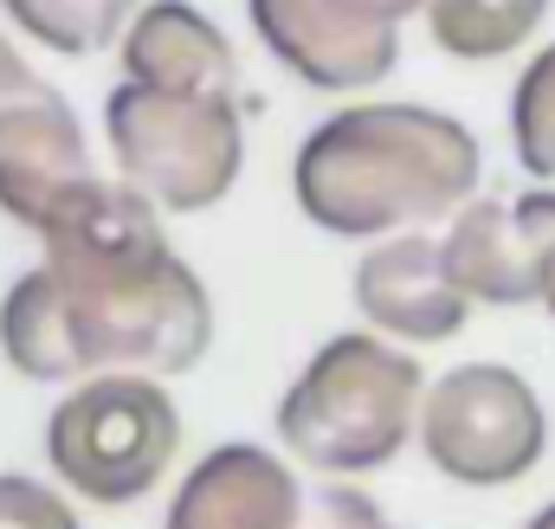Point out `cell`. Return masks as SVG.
<instances>
[{"instance_id": "6da1fadb", "label": "cell", "mask_w": 555, "mask_h": 529, "mask_svg": "<svg viewBox=\"0 0 555 529\" xmlns=\"http://www.w3.org/2000/svg\"><path fill=\"white\" fill-rule=\"evenodd\" d=\"M46 259L0 297V356L26 382L188 375L214 343V304L175 259L155 201L91 175L39 233Z\"/></svg>"}, {"instance_id": "ffe728a7", "label": "cell", "mask_w": 555, "mask_h": 529, "mask_svg": "<svg viewBox=\"0 0 555 529\" xmlns=\"http://www.w3.org/2000/svg\"><path fill=\"white\" fill-rule=\"evenodd\" d=\"M524 529H555V504H550V511H537V517H530Z\"/></svg>"}, {"instance_id": "52a82bcc", "label": "cell", "mask_w": 555, "mask_h": 529, "mask_svg": "<svg viewBox=\"0 0 555 529\" xmlns=\"http://www.w3.org/2000/svg\"><path fill=\"white\" fill-rule=\"evenodd\" d=\"M426 0H253V26L310 91H362L395 72L401 20Z\"/></svg>"}, {"instance_id": "8fae6325", "label": "cell", "mask_w": 555, "mask_h": 529, "mask_svg": "<svg viewBox=\"0 0 555 529\" xmlns=\"http://www.w3.org/2000/svg\"><path fill=\"white\" fill-rule=\"evenodd\" d=\"M304 478L266 446H214L175 491L162 529H297Z\"/></svg>"}, {"instance_id": "e0dca14e", "label": "cell", "mask_w": 555, "mask_h": 529, "mask_svg": "<svg viewBox=\"0 0 555 529\" xmlns=\"http://www.w3.org/2000/svg\"><path fill=\"white\" fill-rule=\"evenodd\" d=\"M297 529H395V524H382V511L349 485H310Z\"/></svg>"}, {"instance_id": "30bf717a", "label": "cell", "mask_w": 555, "mask_h": 529, "mask_svg": "<svg viewBox=\"0 0 555 529\" xmlns=\"http://www.w3.org/2000/svg\"><path fill=\"white\" fill-rule=\"evenodd\" d=\"M356 310L401 343H452L472 317V297L459 291L446 240L395 233L356 264Z\"/></svg>"}, {"instance_id": "9a60e30c", "label": "cell", "mask_w": 555, "mask_h": 529, "mask_svg": "<svg viewBox=\"0 0 555 529\" xmlns=\"http://www.w3.org/2000/svg\"><path fill=\"white\" fill-rule=\"evenodd\" d=\"M511 142L530 175H555V46L537 52V65L511 91Z\"/></svg>"}, {"instance_id": "4fadbf2b", "label": "cell", "mask_w": 555, "mask_h": 529, "mask_svg": "<svg viewBox=\"0 0 555 529\" xmlns=\"http://www.w3.org/2000/svg\"><path fill=\"white\" fill-rule=\"evenodd\" d=\"M550 0H426V33L446 59L485 65V59H511L537 26H543Z\"/></svg>"}, {"instance_id": "7c38bea8", "label": "cell", "mask_w": 555, "mask_h": 529, "mask_svg": "<svg viewBox=\"0 0 555 529\" xmlns=\"http://www.w3.org/2000/svg\"><path fill=\"white\" fill-rule=\"evenodd\" d=\"M124 72L137 85H162V91H227L233 98V46L227 33L188 7V0H155L142 7L130 39H124Z\"/></svg>"}, {"instance_id": "ba28073f", "label": "cell", "mask_w": 555, "mask_h": 529, "mask_svg": "<svg viewBox=\"0 0 555 529\" xmlns=\"http://www.w3.org/2000/svg\"><path fill=\"white\" fill-rule=\"evenodd\" d=\"M555 253V188L485 194L452 214L446 264L472 304H537Z\"/></svg>"}, {"instance_id": "d6986e66", "label": "cell", "mask_w": 555, "mask_h": 529, "mask_svg": "<svg viewBox=\"0 0 555 529\" xmlns=\"http://www.w3.org/2000/svg\"><path fill=\"white\" fill-rule=\"evenodd\" d=\"M543 304H550V317H555V253H550V271H543Z\"/></svg>"}, {"instance_id": "277c9868", "label": "cell", "mask_w": 555, "mask_h": 529, "mask_svg": "<svg viewBox=\"0 0 555 529\" xmlns=\"http://www.w3.org/2000/svg\"><path fill=\"white\" fill-rule=\"evenodd\" d=\"M104 136L117 175L168 214H207L227 201L246 162L240 104L227 91H162L124 78L104 98Z\"/></svg>"}, {"instance_id": "5b68a950", "label": "cell", "mask_w": 555, "mask_h": 529, "mask_svg": "<svg viewBox=\"0 0 555 529\" xmlns=\"http://www.w3.org/2000/svg\"><path fill=\"white\" fill-rule=\"evenodd\" d=\"M181 446V413L155 375L78 382L46 420L52 472L91 504H137L162 485Z\"/></svg>"}, {"instance_id": "7a4b0ae2", "label": "cell", "mask_w": 555, "mask_h": 529, "mask_svg": "<svg viewBox=\"0 0 555 529\" xmlns=\"http://www.w3.org/2000/svg\"><path fill=\"white\" fill-rule=\"evenodd\" d=\"M485 155L472 130L426 104H349L297 149V207L343 240H395L472 201Z\"/></svg>"}, {"instance_id": "ac0fdd59", "label": "cell", "mask_w": 555, "mask_h": 529, "mask_svg": "<svg viewBox=\"0 0 555 529\" xmlns=\"http://www.w3.org/2000/svg\"><path fill=\"white\" fill-rule=\"evenodd\" d=\"M39 85H46V78H39V72H33V65H26V59H20V52L0 39V117H7L20 98H33Z\"/></svg>"}, {"instance_id": "5bb4252c", "label": "cell", "mask_w": 555, "mask_h": 529, "mask_svg": "<svg viewBox=\"0 0 555 529\" xmlns=\"http://www.w3.org/2000/svg\"><path fill=\"white\" fill-rule=\"evenodd\" d=\"M20 33H33L39 46L65 52V59H85V52H104L117 39H130L124 26H137V0H0Z\"/></svg>"}, {"instance_id": "2e32d148", "label": "cell", "mask_w": 555, "mask_h": 529, "mask_svg": "<svg viewBox=\"0 0 555 529\" xmlns=\"http://www.w3.org/2000/svg\"><path fill=\"white\" fill-rule=\"evenodd\" d=\"M0 529H78V517L52 485L0 472Z\"/></svg>"}, {"instance_id": "3957f363", "label": "cell", "mask_w": 555, "mask_h": 529, "mask_svg": "<svg viewBox=\"0 0 555 529\" xmlns=\"http://www.w3.org/2000/svg\"><path fill=\"white\" fill-rule=\"evenodd\" d=\"M420 400H426V375L414 356L356 330L304 362L291 395L278 400V439L310 472L362 478L382 472L420 433Z\"/></svg>"}, {"instance_id": "8992f818", "label": "cell", "mask_w": 555, "mask_h": 529, "mask_svg": "<svg viewBox=\"0 0 555 529\" xmlns=\"http://www.w3.org/2000/svg\"><path fill=\"white\" fill-rule=\"evenodd\" d=\"M420 452L452 485H517L550 452V413L537 388L504 362H465L439 375L420 400Z\"/></svg>"}, {"instance_id": "9c48e42d", "label": "cell", "mask_w": 555, "mask_h": 529, "mask_svg": "<svg viewBox=\"0 0 555 529\" xmlns=\"http://www.w3.org/2000/svg\"><path fill=\"white\" fill-rule=\"evenodd\" d=\"M91 149L72 117V104L39 85L33 98H20L0 117V214L20 220L26 233H46L52 214L91 181Z\"/></svg>"}]
</instances>
